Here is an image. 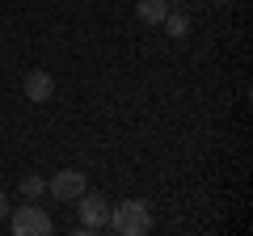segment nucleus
Returning a JSON list of instances; mask_svg holds the SVG:
<instances>
[{
  "instance_id": "1",
  "label": "nucleus",
  "mask_w": 253,
  "mask_h": 236,
  "mask_svg": "<svg viewBox=\"0 0 253 236\" xmlns=\"http://www.w3.org/2000/svg\"><path fill=\"white\" fill-rule=\"evenodd\" d=\"M118 236H148L152 232V207H148L144 198H126L118 202V207H110V224Z\"/></svg>"
},
{
  "instance_id": "2",
  "label": "nucleus",
  "mask_w": 253,
  "mask_h": 236,
  "mask_svg": "<svg viewBox=\"0 0 253 236\" xmlns=\"http://www.w3.org/2000/svg\"><path fill=\"white\" fill-rule=\"evenodd\" d=\"M13 232L17 236H51L55 224H51V215H46L42 207H34V202L26 198V207L13 211Z\"/></svg>"
},
{
  "instance_id": "3",
  "label": "nucleus",
  "mask_w": 253,
  "mask_h": 236,
  "mask_svg": "<svg viewBox=\"0 0 253 236\" xmlns=\"http://www.w3.org/2000/svg\"><path fill=\"white\" fill-rule=\"evenodd\" d=\"M84 190H89V182H84L81 169H59L51 182H46V194H51V198H59V202H76Z\"/></svg>"
},
{
  "instance_id": "4",
  "label": "nucleus",
  "mask_w": 253,
  "mask_h": 236,
  "mask_svg": "<svg viewBox=\"0 0 253 236\" xmlns=\"http://www.w3.org/2000/svg\"><path fill=\"white\" fill-rule=\"evenodd\" d=\"M76 202H81V232H101V228L110 224V202L101 198V194L84 190Z\"/></svg>"
},
{
  "instance_id": "5",
  "label": "nucleus",
  "mask_w": 253,
  "mask_h": 236,
  "mask_svg": "<svg viewBox=\"0 0 253 236\" xmlns=\"http://www.w3.org/2000/svg\"><path fill=\"white\" fill-rule=\"evenodd\" d=\"M51 97H55V76H51V72H42V68L26 72V101H34V106H46Z\"/></svg>"
},
{
  "instance_id": "6",
  "label": "nucleus",
  "mask_w": 253,
  "mask_h": 236,
  "mask_svg": "<svg viewBox=\"0 0 253 236\" xmlns=\"http://www.w3.org/2000/svg\"><path fill=\"white\" fill-rule=\"evenodd\" d=\"M135 13H139V21H144V26H161L165 13H169V0H139Z\"/></svg>"
},
{
  "instance_id": "7",
  "label": "nucleus",
  "mask_w": 253,
  "mask_h": 236,
  "mask_svg": "<svg viewBox=\"0 0 253 236\" xmlns=\"http://www.w3.org/2000/svg\"><path fill=\"white\" fill-rule=\"evenodd\" d=\"M161 26L169 30L173 38H186V34H190V17H186L181 9H169V13H165V21H161Z\"/></svg>"
},
{
  "instance_id": "8",
  "label": "nucleus",
  "mask_w": 253,
  "mask_h": 236,
  "mask_svg": "<svg viewBox=\"0 0 253 236\" xmlns=\"http://www.w3.org/2000/svg\"><path fill=\"white\" fill-rule=\"evenodd\" d=\"M21 194H26L30 202H38L46 194V182H42V177H34V173H26V177H21Z\"/></svg>"
},
{
  "instance_id": "9",
  "label": "nucleus",
  "mask_w": 253,
  "mask_h": 236,
  "mask_svg": "<svg viewBox=\"0 0 253 236\" xmlns=\"http://www.w3.org/2000/svg\"><path fill=\"white\" fill-rule=\"evenodd\" d=\"M9 215V198H4V194H0V219Z\"/></svg>"
},
{
  "instance_id": "10",
  "label": "nucleus",
  "mask_w": 253,
  "mask_h": 236,
  "mask_svg": "<svg viewBox=\"0 0 253 236\" xmlns=\"http://www.w3.org/2000/svg\"><path fill=\"white\" fill-rule=\"evenodd\" d=\"M215 4H228V0H215Z\"/></svg>"
}]
</instances>
